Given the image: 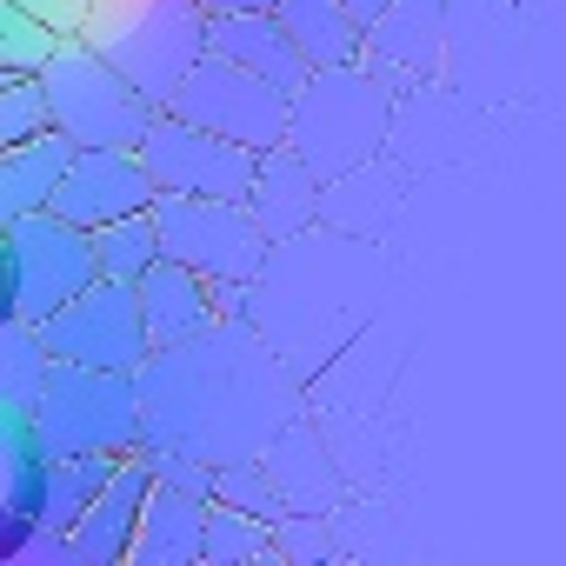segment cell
Masks as SVG:
<instances>
[{
	"label": "cell",
	"instance_id": "obj_1",
	"mask_svg": "<svg viewBox=\"0 0 566 566\" xmlns=\"http://www.w3.org/2000/svg\"><path fill=\"white\" fill-rule=\"evenodd\" d=\"M134 380L147 407V447H180L207 467L253 460L280 427L314 413L307 380L253 321H220L187 347H154Z\"/></svg>",
	"mask_w": 566,
	"mask_h": 566
},
{
	"label": "cell",
	"instance_id": "obj_2",
	"mask_svg": "<svg viewBox=\"0 0 566 566\" xmlns=\"http://www.w3.org/2000/svg\"><path fill=\"white\" fill-rule=\"evenodd\" d=\"M394 301V253L387 240L347 233L334 220L273 240L266 266L253 273V327L280 347L307 387L387 314Z\"/></svg>",
	"mask_w": 566,
	"mask_h": 566
},
{
	"label": "cell",
	"instance_id": "obj_3",
	"mask_svg": "<svg viewBox=\"0 0 566 566\" xmlns=\"http://www.w3.org/2000/svg\"><path fill=\"white\" fill-rule=\"evenodd\" d=\"M394 114H400V94L387 87L380 67H367V61L314 67L307 87L294 94L287 147H294L321 180H340V174H354L360 160H380V154H387Z\"/></svg>",
	"mask_w": 566,
	"mask_h": 566
},
{
	"label": "cell",
	"instance_id": "obj_4",
	"mask_svg": "<svg viewBox=\"0 0 566 566\" xmlns=\"http://www.w3.org/2000/svg\"><path fill=\"white\" fill-rule=\"evenodd\" d=\"M154 107L180 94V81L213 54V14L200 0H94L81 28Z\"/></svg>",
	"mask_w": 566,
	"mask_h": 566
},
{
	"label": "cell",
	"instance_id": "obj_5",
	"mask_svg": "<svg viewBox=\"0 0 566 566\" xmlns=\"http://www.w3.org/2000/svg\"><path fill=\"white\" fill-rule=\"evenodd\" d=\"M41 81H48V101H54V127L74 147H140L160 120V107L87 34H67L61 54L41 67Z\"/></svg>",
	"mask_w": 566,
	"mask_h": 566
},
{
	"label": "cell",
	"instance_id": "obj_6",
	"mask_svg": "<svg viewBox=\"0 0 566 566\" xmlns=\"http://www.w3.org/2000/svg\"><path fill=\"white\" fill-rule=\"evenodd\" d=\"M34 427L48 440V453H140L147 447V407H140V380L114 374V367H81L61 360L48 380V400L34 407Z\"/></svg>",
	"mask_w": 566,
	"mask_h": 566
},
{
	"label": "cell",
	"instance_id": "obj_7",
	"mask_svg": "<svg viewBox=\"0 0 566 566\" xmlns=\"http://www.w3.org/2000/svg\"><path fill=\"white\" fill-rule=\"evenodd\" d=\"M94 280H101V247L87 227H74L54 207L8 220V314L14 321H34V327L54 321Z\"/></svg>",
	"mask_w": 566,
	"mask_h": 566
},
{
	"label": "cell",
	"instance_id": "obj_8",
	"mask_svg": "<svg viewBox=\"0 0 566 566\" xmlns=\"http://www.w3.org/2000/svg\"><path fill=\"white\" fill-rule=\"evenodd\" d=\"M447 87H460L486 114L533 101L520 0H453V21H447Z\"/></svg>",
	"mask_w": 566,
	"mask_h": 566
},
{
	"label": "cell",
	"instance_id": "obj_9",
	"mask_svg": "<svg viewBox=\"0 0 566 566\" xmlns=\"http://www.w3.org/2000/svg\"><path fill=\"white\" fill-rule=\"evenodd\" d=\"M167 107L180 120H193V127H213V134L240 140V147H253V154L287 147V127H294V94L273 87L253 67H240V61H227V54H207L180 81V94Z\"/></svg>",
	"mask_w": 566,
	"mask_h": 566
},
{
	"label": "cell",
	"instance_id": "obj_10",
	"mask_svg": "<svg viewBox=\"0 0 566 566\" xmlns=\"http://www.w3.org/2000/svg\"><path fill=\"white\" fill-rule=\"evenodd\" d=\"M160 240L167 260H187L207 280H253L266 266V227L253 220L247 200H213V193H160Z\"/></svg>",
	"mask_w": 566,
	"mask_h": 566
},
{
	"label": "cell",
	"instance_id": "obj_11",
	"mask_svg": "<svg viewBox=\"0 0 566 566\" xmlns=\"http://www.w3.org/2000/svg\"><path fill=\"white\" fill-rule=\"evenodd\" d=\"M54 360H81V367H114V374H140L154 360V334H147V307L134 280H94L81 301H67L54 321H41Z\"/></svg>",
	"mask_w": 566,
	"mask_h": 566
},
{
	"label": "cell",
	"instance_id": "obj_12",
	"mask_svg": "<svg viewBox=\"0 0 566 566\" xmlns=\"http://www.w3.org/2000/svg\"><path fill=\"white\" fill-rule=\"evenodd\" d=\"M160 193H213V200H247L253 193V174H260V154L213 134V127H193L180 120L174 107H160L154 134L140 140Z\"/></svg>",
	"mask_w": 566,
	"mask_h": 566
},
{
	"label": "cell",
	"instance_id": "obj_13",
	"mask_svg": "<svg viewBox=\"0 0 566 566\" xmlns=\"http://www.w3.org/2000/svg\"><path fill=\"white\" fill-rule=\"evenodd\" d=\"M447 21H453V0H394L387 14L367 21V54L360 61L380 67L394 94L447 81Z\"/></svg>",
	"mask_w": 566,
	"mask_h": 566
},
{
	"label": "cell",
	"instance_id": "obj_14",
	"mask_svg": "<svg viewBox=\"0 0 566 566\" xmlns=\"http://www.w3.org/2000/svg\"><path fill=\"white\" fill-rule=\"evenodd\" d=\"M154 200H160V180H154L140 147H81L61 193H54V213H67L74 227L94 233V227H107L120 213L154 207Z\"/></svg>",
	"mask_w": 566,
	"mask_h": 566
},
{
	"label": "cell",
	"instance_id": "obj_15",
	"mask_svg": "<svg viewBox=\"0 0 566 566\" xmlns=\"http://www.w3.org/2000/svg\"><path fill=\"white\" fill-rule=\"evenodd\" d=\"M480 120H486L480 101H467V94L447 87V81H427V87L400 94V114H394V140H387V154L407 160L413 174H420V167H453V160L473 154Z\"/></svg>",
	"mask_w": 566,
	"mask_h": 566
},
{
	"label": "cell",
	"instance_id": "obj_16",
	"mask_svg": "<svg viewBox=\"0 0 566 566\" xmlns=\"http://www.w3.org/2000/svg\"><path fill=\"white\" fill-rule=\"evenodd\" d=\"M147 493H154V453H127L114 467V480L101 486V500L74 520V546H81V566H127L134 559V533H140V513H147Z\"/></svg>",
	"mask_w": 566,
	"mask_h": 566
},
{
	"label": "cell",
	"instance_id": "obj_17",
	"mask_svg": "<svg viewBox=\"0 0 566 566\" xmlns=\"http://www.w3.org/2000/svg\"><path fill=\"white\" fill-rule=\"evenodd\" d=\"M260 460H266V473L280 480V493H287L294 513H340V506H347V473L334 467V453H327L314 413H301L294 427H280Z\"/></svg>",
	"mask_w": 566,
	"mask_h": 566
},
{
	"label": "cell",
	"instance_id": "obj_18",
	"mask_svg": "<svg viewBox=\"0 0 566 566\" xmlns=\"http://www.w3.org/2000/svg\"><path fill=\"white\" fill-rule=\"evenodd\" d=\"M140 307H147V334L154 347H187L200 334L220 327V287L207 273H193L187 260H160L140 280Z\"/></svg>",
	"mask_w": 566,
	"mask_h": 566
},
{
	"label": "cell",
	"instance_id": "obj_19",
	"mask_svg": "<svg viewBox=\"0 0 566 566\" xmlns=\"http://www.w3.org/2000/svg\"><path fill=\"white\" fill-rule=\"evenodd\" d=\"M247 207H253V220L266 227V240H294V233L321 227L327 180H321L294 147H273V154H260V174H253Z\"/></svg>",
	"mask_w": 566,
	"mask_h": 566
},
{
	"label": "cell",
	"instance_id": "obj_20",
	"mask_svg": "<svg viewBox=\"0 0 566 566\" xmlns=\"http://www.w3.org/2000/svg\"><path fill=\"white\" fill-rule=\"evenodd\" d=\"M207 520H213L207 493H180L154 480L127 566H207Z\"/></svg>",
	"mask_w": 566,
	"mask_h": 566
},
{
	"label": "cell",
	"instance_id": "obj_21",
	"mask_svg": "<svg viewBox=\"0 0 566 566\" xmlns=\"http://www.w3.org/2000/svg\"><path fill=\"white\" fill-rule=\"evenodd\" d=\"M213 54L266 74L273 87H287V94H301L307 74H314V61L301 54V41L287 34V21H280L273 8H260V14H213Z\"/></svg>",
	"mask_w": 566,
	"mask_h": 566
},
{
	"label": "cell",
	"instance_id": "obj_22",
	"mask_svg": "<svg viewBox=\"0 0 566 566\" xmlns=\"http://www.w3.org/2000/svg\"><path fill=\"white\" fill-rule=\"evenodd\" d=\"M74 154H81V147H74L61 127L41 134V140H21V147H0V227L21 220V213L54 207V193H61Z\"/></svg>",
	"mask_w": 566,
	"mask_h": 566
},
{
	"label": "cell",
	"instance_id": "obj_23",
	"mask_svg": "<svg viewBox=\"0 0 566 566\" xmlns=\"http://www.w3.org/2000/svg\"><path fill=\"white\" fill-rule=\"evenodd\" d=\"M48 467H54V453H48L34 413L0 407V520H41Z\"/></svg>",
	"mask_w": 566,
	"mask_h": 566
},
{
	"label": "cell",
	"instance_id": "obj_24",
	"mask_svg": "<svg viewBox=\"0 0 566 566\" xmlns=\"http://www.w3.org/2000/svg\"><path fill=\"white\" fill-rule=\"evenodd\" d=\"M273 14L287 21V34L301 41V54L314 67H340V61L367 54V21L347 8V0H280Z\"/></svg>",
	"mask_w": 566,
	"mask_h": 566
},
{
	"label": "cell",
	"instance_id": "obj_25",
	"mask_svg": "<svg viewBox=\"0 0 566 566\" xmlns=\"http://www.w3.org/2000/svg\"><path fill=\"white\" fill-rule=\"evenodd\" d=\"M54 367L61 360H54L48 334L34 321H14L8 314V327H0V407H8V413H34L48 400Z\"/></svg>",
	"mask_w": 566,
	"mask_h": 566
},
{
	"label": "cell",
	"instance_id": "obj_26",
	"mask_svg": "<svg viewBox=\"0 0 566 566\" xmlns=\"http://www.w3.org/2000/svg\"><path fill=\"white\" fill-rule=\"evenodd\" d=\"M520 21H526L533 101L566 107V0H520Z\"/></svg>",
	"mask_w": 566,
	"mask_h": 566
},
{
	"label": "cell",
	"instance_id": "obj_27",
	"mask_svg": "<svg viewBox=\"0 0 566 566\" xmlns=\"http://www.w3.org/2000/svg\"><path fill=\"white\" fill-rule=\"evenodd\" d=\"M94 247H101V273H107V280H134V287L147 280V266L167 260V240H160V213H154V207L94 227Z\"/></svg>",
	"mask_w": 566,
	"mask_h": 566
},
{
	"label": "cell",
	"instance_id": "obj_28",
	"mask_svg": "<svg viewBox=\"0 0 566 566\" xmlns=\"http://www.w3.org/2000/svg\"><path fill=\"white\" fill-rule=\"evenodd\" d=\"M114 467H120L114 453H61V460L48 467V500H41V520L74 533V520L101 500V486L114 480Z\"/></svg>",
	"mask_w": 566,
	"mask_h": 566
},
{
	"label": "cell",
	"instance_id": "obj_29",
	"mask_svg": "<svg viewBox=\"0 0 566 566\" xmlns=\"http://www.w3.org/2000/svg\"><path fill=\"white\" fill-rule=\"evenodd\" d=\"M266 559H280L273 520L213 500V520H207V566H266Z\"/></svg>",
	"mask_w": 566,
	"mask_h": 566
},
{
	"label": "cell",
	"instance_id": "obj_30",
	"mask_svg": "<svg viewBox=\"0 0 566 566\" xmlns=\"http://www.w3.org/2000/svg\"><path fill=\"white\" fill-rule=\"evenodd\" d=\"M61 28L28 14L21 0H0V74H41L54 54H61Z\"/></svg>",
	"mask_w": 566,
	"mask_h": 566
},
{
	"label": "cell",
	"instance_id": "obj_31",
	"mask_svg": "<svg viewBox=\"0 0 566 566\" xmlns=\"http://www.w3.org/2000/svg\"><path fill=\"white\" fill-rule=\"evenodd\" d=\"M54 134V101L41 74H0V147Z\"/></svg>",
	"mask_w": 566,
	"mask_h": 566
},
{
	"label": "cell",
	"instance_id": "obj_32",
	"mask_svg": "<svg viewBox=\"0 0 566 566\" xmlns=\"http://www.w3.org/2000/svg\"><path fill=\"white\" fill-rule=\"evenodd\" d=\"M213 500L247 506V513H260V520H280V513H287V493H280V480L266 473V460H260V453H253V460L220 467V473H213Z\"/></svg>",
	"mask_w": 566,
	"mask_h": 566
},
{
	"label": "cell",
	"instance_id": "obj_33",
	"mask_svg": "<svg viewBox=\"0 0 566 566\" xmlns=\"http://www.w3.org/2000/svg\"><path fill=\"white\" fill-rule=\"evenodd\" d=\"M273 539H280V566H327L340 553V533H334V513H280L273 520Z\"/></svg>",
	"mask_w": 566,
	"mask_h": 566
},
{
	"label": "cell",
	"instance_id": "obj_34",
	"mask_svg": "<svg viewBox=\"0 0 566 566\" xmlns=\"http://www.w3.org/2000/svg\"><path fill=\"white\" fill-rule=\"evenodd\" d=\"M0 566H81V546H74V533L67 526H48V520H34L28 526V539L0 559Z\"/></svg>",
	"mask_w": 566,
	"mask_h": 566
},
{
	"label": "cell",
	"instance_id": "obj_35",
	"mask_svg": "<svg viewBox=\"0 0 566 566\" xmlns=\"http://www.w3.org/2000/svg\"><path fill=\"white\" fill-rule=\"evenodd\" d=\"M147 453H154V480L160 486H180V493H207L213 500V473L220 467H207V460H193L180 447H147Z\"/></svg>",
	"mask_w": 566,
	"mask_h": 566
},
{
	"label": "cell",
	"instance_id": "obj_36",
	"mask_svg": "<svg viewBox=\"0 0 566 566\" xmlns=\"http://www.w3.org/2000/svg\"><path fill=\"white\" fill-rule=\"evenodd\" d=\"M28 14H41V21H54L61 34H81L87 28V14H94V0H21Z\"/></svg>",
	"mask_w": 566,
	"mask_h": 566
},
{
	"label": "cell",
	"instance_id": "obj_37",
	"mask_svg": "<svg viewBox=\"0 0 566 566\" xmlns=\"http://www.w3.org/2000/svg\"><path fill=\"white\" fill-rule=\"evenodd\" d=\"M207 14H260V8H280V0H200Z\"/></svg>",
	"mask_w": 566,
	"mask_h": 566
},
{
	"label": "cell",
	"instance_id": "obj_38",
	"mask_svg": "<svg viewBox=\"0 0 566 566\" xmlns=\"http://www.w3.org/2000/svg\"><path fill=\"white\" fill-rule=\"evenodd\" d=\"M347 8H354L360 21H374V14H387V8H394V0H347Z\"/></svg>",
	"mask_w": 566,
	"mask_h": 566
}]
</instances>
